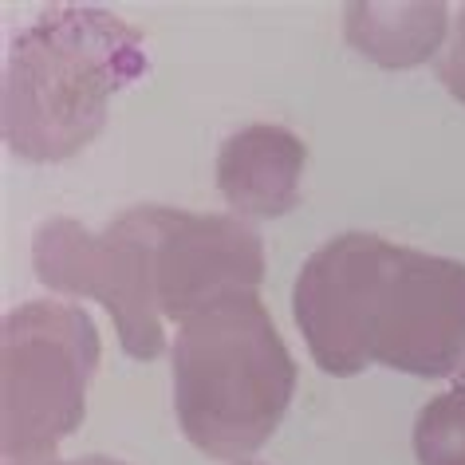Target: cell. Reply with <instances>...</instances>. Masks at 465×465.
<instances>
[{
    "label": "cell",
    "instance_id": "cell-13",
    "mask_svg": "<svg viewBox=\"0 0 465 465\" xmlns=\"http://www.w3.org/2000/svg\"><path fill=\"white\" fill-rule=\"evenodd\" d=\"M237 465H264V461H237Z\"/></svg>",
    "mask_w": 465,
    "mask_h": 465
},
{
    "label": "cell",
    "instance_id": "cell-9",
    "mask_svg": "<svg viewBox=\"0 0 465 465\" xmlns=\"http://www.w3.org/2000/svg\"><path fill=\"white\" fill-rule=\"evenodd\" d=\"M418 465H465V387L430 399L414 422Z\"/></svg>",
    "mask_w": 465,
    "mask_h": 465
},
{
    "label": "cell",
    "instance_id": "cell-8",
    "mask_svg": "<svg viewBox=\"0 0 465 465\" xmlns=\"http://www.w3.org/2000/svg\"><path fill=\"white\" fill-rule=\"evenodd\" d=\"M347 44L371 64L402 72L418 67L446 40V5H347L343 16Z\"/></svg>",
    "mask_w": 465,
    "mask_h": 465
},
{
    "label": "cell",
    "instance_id": "cell-6",
    "mask_svg": "<svg viewBox=\"0 0 465 465\" xmlns=\"http://www.w3.org/2000/svg\"><path fill=\"white\" fill-rule=\"evenodd\" d=\"M154 269L162 316L185 323L221 296L257 292L264 281V241L237 217L158 205Z\"/></svg>",
    "mask_w": 465,
    "mask_h": 465
},
{
    "label": "cell",
    "instance_id": "cell-4",
    "mask_svg": "<svg viewBox=\"0 0 465 465\" xmlns=\"http://www.w3.org/2000/svg\"><path fill=\"white\" fill-rule=\"evenodd\" d=\"M99 331L55 300L20 304L0 323V465H60L55 446L87 414Z\"/></svg>",
    "mask_w": 465,
    "mask_h": 465
},
{
    "label": "cell",
    "instance_id": "cell-11",
    "mask_svg": "<svg viewBox=\"0 0 465 465\" xmlns=\"http://www.w3.org/2000/svg\"><path fill=\"white\" fill-rule=\"evenodd\" d=\"M60 465H126V461L103 458V453H87V458H75V461H60Z\"/></svg>",
    "mask_w": 465,
    "mask_h": 465
},
{
    "label": "cell",
    "instance_id": "cell-7",
    "mask_svg": "<svg viewBox=\"0 0 465 465\" xmlns=\"http://www.w3.org/2000/svg\"><path fill=\"white\" fill-rule=\"evenodd\" d=\"M308 146L292 131L257 123L229 134L217 154V190L245 217H284L300 205Z\"/></svg>",
    "mask_w": 465,
    "mask_h": 465
},
{
    "label": "cell",
    "instance_id": "cell-5",
    "mask_svg": "<svg viewBox=\"0 0 465 465\" xmlns=\"http://www.w3.org/2000/svg\"><path fill=\"white\" fill-rule=\"evenodd\" d=\"M154 241L158 205L126 209L103 232H91L72 217H52L32 237V269L52 292L99 300L119 328L123 351L150 363L166 351Z\"/></svg>",
    "mask_w": 465,
    "mask_h": 465
},
{
    "label": "cell",
    "instance_id": "cell-3",
    "mask_svg": "<svg viewBox=\"0 0 465 465\" xmlns=\"http://www.w3.org/2000/svg\"><path fill=\"white\" fill-rule=\"evenodd\" d=\"M173 411L205 458L245 461L281 426L296 394V359L257 292L193 312L170 351Z\"/></svg>",
    "mask_w": 465,
    "mask_h": 465
},
{
    "label": "cell",
    "instance_id": "cell-1",
    "mask_svg": "<svg viewBox=\"0 0 465 465\" xmlns=\"http://www.w3.org/2000/svg\"><path fill=\"white\" fill-rule=\"evenodd\" d=\"M292 316L328 375L382 363L441 379L465 359V264L375 232H340L304 261Z\"/></svg>",
    "mask_w": 465,
    "mask_h": 465
},
{
    "label": "cell",
    "instance_id": "cell-12",
    "mask_svg": "<svg viewBox=\"0 0 465 465\" xmlns=\"http://www.w3.org/2000/svg\"><path fill=\"white\" fill-rule=\"evenodd\" d=\"M453 387H465V367H461V375H458V382H453Z\"/></svg>",
    "mask_w": 465,
    "mask_h": 465
},
{
    "label": "cell",
    "instance_id": "cell-2",
    "mask_svg": "<svg viewBox=\"0 0 465 465\" xmlns=\"http://www.w3.org/2000/svg\"><path fill=\"white\" fill-rule=\"evenodd\" d=\"M150 72L143 32L107 8L55 5L13 40L0 131L25 162H64L103 126L123 87Z\"/></svg>",
    "mask_w": 465,
    "mask_h": 465
},
{
    "label": "cell",
    "instance_id": "cell-10",
    "mask_svg": "<svg viewBox=\"0 0 465 465\" xmlns=\"http://www.w3.org/2000/svg\"><path fill=\"white\" fill-rule=\"evenodd\" d=\"M438 79L446 84V91L458 103H465V8L458 16V28H453V40H450V52L441 55L438 64Z\"/></svg>",
    "mask_w": 465,
    "mask_h": 465
}]
</instances>
